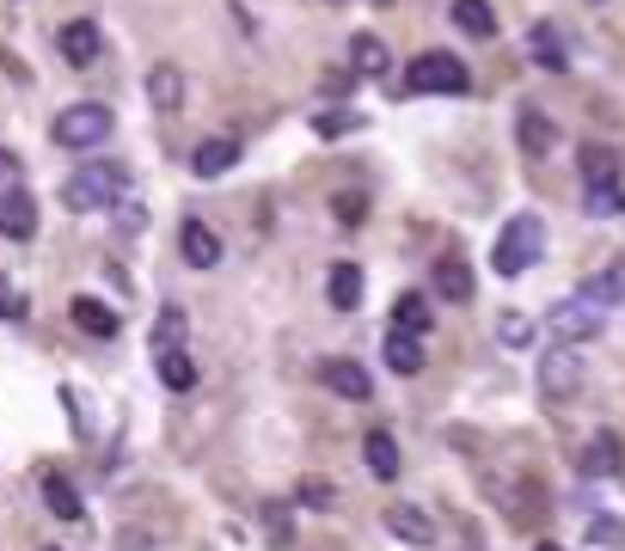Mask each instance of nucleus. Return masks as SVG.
I'll use <instances>...</instances> for the list:
<instances>
[{
	"label": "nucleus",
	"instance_id": "nucleus-1",
	"mask_svg": "<svg viewBox=\"0 0 625 551\" xmlns=\"http://www.w3.org/2000/svg\"><path fill=\"white\" fill-rule=\"evenodd\" d=\"M123 197H129V166H117V159H86V166L62 184V202L74 215H105V209H117Z\"/></svg>",
	"mask_w": 625,
	"mask_h": 551
},
{
	"label": "nucleus",
	"instance_id": "nucleus-2",
	"mask_svg": "<svg viewBox=\"0 0 625 551\" xmlns=\"http://www.w3.org/2000/svg\"><path fill=\"white\" fill-rule=\"evenodd\" d=\"M540 258H545V221L540 215H515V221L497 233V251H491L497 276H528Z\"/></svg>",
	"mask_w": 625,
	"mask_h": 551
},
{
	"label": "nucleus",
	"instance_id": "nucleus-3",
	"mask_svg": "<svg viewBox=\"0 0 625 551\" xmlns=\"http://www.w3.org/2000/svg\"><path fill=\"white\" fill-rule=\"evenodd\" d=\"M111 129H117V117H111V105H67V111H55V123H50V135H55V147H74V154H93V147H105L111 142Z\"/></svg>",
	"mask_w": 625,
	"mask_h": 551
},
{
	"label": "nucleus",
	"instance_id": "nucleus-4",
	"mask_svg": "<svg viewBox=\"0 0 625 551\" xmlns=\"http://www.w3.org/2000/svg\"><path fill=\"white\" fill-rule=\"evenodd\" d=\"M405 86H412V92H448V98H454V92L472 86V74H466L460 55H448V50H424L412 67H405Z\"/></svg>",
	"mask_w": 625,
	"mask_h": 551
},
{
	"label": "nucleus",
	"instance_id": "nucleus-5",
	"mask_svg": "<svg viewBox=\"0 0 625 551\" xmlns=\"http://www.w3.org/2000/svg\"><path fill=\"white\" fill-rule=\"evenodd\" d=\"M540 393L552 398V405L583 393V355H576L571 343H552V350L540 355Z\"/></svg>",
	"mask_w": 625,
	"mask_h": 551
},
{
	"label": "nucleus",
	"instance_id": "nucleus-6",
	"mask_svg": "<svg viewBox=\"0 0 625 551\" xmlns=\"http://www.w3.org/2000/svg\"><path fill=\"white\" fill-rule=\"evenodd\" d=\"M601 306H588V301H559L552 313H545V331H552V343H588V337H601Z\"/></svg>",
	"mask_w": 625,
	"mask_h": 551
},
{
	"label": "nucleus",
	"instance_id": "nucleus-7",
	"mask_svg": "<svg viewBox=\"0 0 625 551\" xmlns=\"http://www.w3.org/2000/svg\"><path fill=\"white\" fill-rule=\"evenodd\" d=\"M576 472L583 478H619L625 472V441L613 429H595L583 441V454H576Z\"/></svg>",
	"mask_w": 625,
	"mask_h": 551
},
{
	"label": "nucleus",
	"instance_id": "nucleus-8",
	"mask_svg": "<svg viewBox=\"0 0 625 551\" xmlns=\"http://www.w3.org/2000/svg\"><path fill=\"white\" fill-rule=\"evenodd\" d=\"M55 50H62L67 67H93L98 50H105V31H98L93 19H67V25L55 31Z\"/></svg>",
	"mask_w": 625,
	"mask_h": 551
},
{
	"label": "nucleus",
	"instance_id": "nucleus-9",
	"mask_svg": "<svg viewBox=\"0 0 625 551\" xmlns=\"http://www.w3.org/2000/svg\"><path fill=\"white\" fill-rule=\"evenodd\" d=\"M178 251H185L190 270H215V263H221V233H215L209 221H197V215H185V227H178Z\"/></svg>",
	"mask_w": 625,
	"mask_h": 551
},
{
	"label": "nucleus",
	"instance_id": "nucleus-10",
	"mask_svg": "<svg viewBox=\"0 0 625 551\" xmlns=\"http://www.w3.org/2000/svg\"><path fill=\"white\" fill-rule=\"evenodd\" d=\"M386 533L405 539V545H436V514L417 509V502H386Z\"/></svg>",
	"mask_w": 625,
	"mask_h": 551
},
{
	"label": "nucleus",
	"instance_id": "nucleus-11",
	"mask_svg": "<svg viewBox=\"0 0 625 551\" xmlns=\"http://www.w3.org/2000/svg\"><path fill=\"white\" fill-rule=\"evenodd\" d=\"M320 381L332 386L337 398H350V405H368V393H374L368 367H362V362H350V355H332V362L320 367Z\"/></svg>",
	"mask_w": 625,
	"mask_h": 551
},
{
	"label": "nucleus",
	"instance_id": "nucleus-12",
	"mask_svg": "<svg viewBox=\"0 0 625 551\" xmlns=\"http://www.w3.org/2000/svg\"><path fill=\"white\" fill-rule=\"evenodd\" d=\"M515 142H521L528 159H545L552 147H559V129H552V117H545L540 105H521L515 111Z\"/></svg>",
	"mask_w": 625,
	"mask_h": 551
},
{
	"label": "nucleus",
	"instance_id": "nucleus-13",
	"mask_svg": "<svg viewBox=\"0 0 625 551\" xmlns=\"http://www.w3.org/2000/svg\"><path fill=\"white\" fill-rule=\"evenodd\" d=\"M38 490H43V509H50L55 521H81V490H74V478H67L62 466H43Z\"/></svg>",
	"mask_w": 625,
	"mask_h": 551
},
{
	"label": "nucleus",
	"instance_id": "nucleus-14",
	"mask_svg": "<svg viewBox=\"0 0 625 551\" xmlns=\"http://www.w3.org/2000/svg\"><path fill=\"white\" fill-rule=\"evenodd\" d=\"M38 233V202H31V190H0V239H31Z\"/></svg>",
	"mask_w": 625,
	"mask_h": 551
},
{
	"label": "nucleus",
	"instance_id": "nucleus-15",
	"mask_svg": "<svg viewBox=\"0 0 625 551\" xmlns=\"http://www.w3.org/2000/svg\"><path fill=\"white\" fill-rule=\"evenodd\" d=\"M67 319H74V325L86 331V337H98V343H111L123 331V319L111 313L105 301H93V294H74V301H67Z\"/></svg>",
	"mask_w": 625,
	"mask_h": 551
},
{
	"label": "nucleus",
	"instance_id": "nucleus-16",
	"mask_svg": "<svg viewBox=\"0 0 625 551\" xmlns=\"http://www.w3.org/2000/svg\"><path fill=\"white\" fill-rule=\"evenodd\" d=\"M147 105L154 111H185V67L178 62H154L147 67Z\"/></svg>",
	"mask_w": 625,
	"mask_h": 551
},
{
	"label": "nucleus",
	"instance_id": "nucleus-17",
	"mask_svg": "<svg viewBox=\"0 0 625 551\" xmlns=\"http://www.w3.org/2000/svg\"><path fill=\"white\" fill-rule=\"evenodd\" d=\"M472 263L466 258H436V301H448V306H466L472 301Z\"/></svg>",
	"mask_w": 625,
	"mask_h": 551
},
{
	"label": "nucleus",
	"instance_id": "nucleus-18",
	"mask_svg": "<svg viewBox=\"0 0 625 551\" xmlns=\"http://www.w3.org/2000/svg\"><path fill=\"white\" fill-rule=\"evenodd\" d=\"M233 159H240V142H233V135H209V142L190 147V171H197V178H221Z\"/></svg>",
	"mask_w": 625,
	"mask_h": 551
},
{
	"label": "nucleus",
	"instance_id": "nucleus-19",
	"mask_svg": "<svg viewBox=\"0 0 625 551\" xmlns=\"http://www.w3.org/2000/svg\"><path fill=\"white\" fill-rule=\"evenodd\" d=\"M528 55H533V67H545V74H564V67H571V50H564V38L552 25L528 31Z\"/></svg>",
	"mask_w": 625,
	"mask_h": 551
},
{
	"label": "nucleus",
	"instance_id": "nucleus-20",
	"mask_svg": "<svg viewBox=\"0 0 625 551\" xmlns=\"http://www.w3.org/2000/svg\"><path fill=\"white\" fill-rule=\"evenodd\" d=\"M325 301H332L337 313H356L362 306V270L356 263H332V276H325Z\"/></svg>",
	"mask_w": 625,
	"mask_h": 551
},
{
	"label": "nucleus",
	"instance_id": "nucleus-21",
	"mask_svg": "<svg viewBox=\"0 0 625 551\" xmlns=\"http://www.w3.org/2000/svg\"><path fill=\"white\" fill-rule=\"evenodd\" d=\"M154 367H160V386H166V393H190V386H197L190 343H185V350H160V355H154Z\"/></svg>",
	"mask_w": 625,
	"mask_h": 551
},
{
	"label": "nucleus",
	"instance_id": "nucleus-22",
	"mask_svg": "<svg viewBox=\"0 0 625 551\" xmlns=\"http://www.w3.org/2000/svg\"><path fill=\"white\" fill-rule=\"evenodd\" d=\"M381 355H386V367H393V374H424V337H405V331H386Z\"/></svg>",
	"mask_w": 625,
	"mask_h": 551
},
{
	"label": "nucleus",
	"instance_id": "nucleus-23",
	"mask_svg": "<svg viewBox=\"0 0 625 551\" xmlns=\"http://www.w3.org/2000/svg\"><path fill=\"white\" fill-rule=\"evenodd\" d=\"M362 459H368V472L386 478V485L399 478V441H393L386 429H368V441H362Z\"/></svg>",
	"mask_w": 625,
	"mask_h": 551
},
{
	"label": "nucleus",
	"instance_id": "nucleus-24",
	"mask_svg": "<svg viewBox=\"0 0 625 551\" xmlns=\"http://www.w3.org/2000/svg\"><path fill=\"white\" fill-rule=\"evenodd\" d=\"M429 319H436V313H429V294H399V301H393V331H405V337H424V331H429Z\"/></svg>",
	"mask_w": 625,
	"mask_h": 551
},
{
	"label": "nucleus",
	"instance_id": "nucleus-25",
	"mask_svg": "<svg viewBox=\"0 0 625 551\" xmlns=\"http://www.w3.org/2000/svg\"><path fill=\"white\" fill-rule=\"evenodd\" d=\"M454 25H460L466 38H497V13H491V0H454Z\"/></svg>",
	"mask_w": 625,
	"mask_h": 551
},
{
	"label": "nucleus",
	"instance_id": "nucleus-26",
	"mask_svg": "<svg viewBox=\"0 0 625 551\" xmlns=\"http://www.w3.org/2000/svg\"><path fill=\"white\" fill-rule=\"evenodd\" d=\"M350 62H356V74H386L393 55H386V43L374 38V31H356V38H350Z\"/></svg>",
	"mask_w": 625,
	"mask_h": 551
},
{
	"label": "nucleus",
	"instance_id": "nucleus-27",
	"mask_svg": "<svg viewBox=\"0 0 625 551\" xmlns=\"http://www.w3.org/2000/svg\"><path fill=\"white\" fill-rule=\"evenodd\" d=\"M185 337H190V319L178 313V306H166V313L154 319V355L160 350H185Z\"/></svg>",
	"mask_w": 625,
	"mask_h": 551
},
{
	"label": "nucleus",
	"instance_id": "nucleus-28",
	"mask_svg": "<svg viewBox=\"0 0 625 551\" xmlns=\"http://www.w3.org/2000/svg\"><path fill=\"white\" fill-rule=\"evenodd\" d=\"M576 301H588V306H613V301H625V276H619V270H601V276H588Z\"/></svg>",
	"mask_w": 625,
	"mask_h": 551
},
{
	"label": "nucleus",
	"instance_id": "nucleus-29",
	"mask_svg": "<svg viewBox=\"0 0 625 551\" xmlns=\"http://www.w3.org/2000/svg\"><path fill=\"white\" fill-rule=\"evenodd\" d=\"M583 184H619V159H613V147H583Z\"/></svg>",
	"mask_w": 625,
	"mask_h": 551
},
{
	"label": "nucleus",
	"instance_id": "nucleus-30",
	"mask_svg": "<svg viewBox=\"0 0 625 551\" xmlns=\"http://www.w3.org/2000/svg\"><path fill=\"white\" fill-rule=\"evenodd\" d=\"M294 497H301L313 514H332L337 509V485H332V478H301V490H294Z\"/></svg>",
	"mask_w": 625,
	"mask_h": 551
},
{
	"label": "nucleus",
	"instance_id": "nucleus-31",
	"mask_svg": "<svg viewBox=\"0 0 625 551\" xmlns=\"http://www.w3.org/2000/svg\"><path fill=\"white\" fill-rule=\"evenodd\" d=\"M588 215H601V221H607V215H625V184H588Z\"/></svg>",
	"mask_w": 625,
	"mask_h": 551
},
{
	"label": "nucleus",
	"instance_id": "nucleus-32",
	"mask_svg": "<svg viewBox=\"0 0 625 551\" xmlns=\"http://www.w3.org/2000/svg\"><path fill=\"white\" fill-rule=\"evenodd\" d=\"M313 129H320V135H350V129H362V117H356V111H320Z\"/></svg>",
	"mask_w": 625,
	"mask_h": 551
},
{
	"label": "nucleus",
	"instance_id": "nucleus-33",
	"mask_svg": "<svg viewBox=\"0 0 625 551\" xmlns=\"http://www.w3.org/2000/svg\"><path fill=\"white\" fill-rule=\"evenodd\" d=\"M25 289H19V282H7V276H0V319H25Z\"/></svg>",
	"mask_w": 625,
	"mask_h": 551
},
{
	"label": "nucleus",
	"instance_id": "nucleus-34",
	"mask_svg": "<svg viewBox=\"0 0 625 551\" xmlns=\"http://www.w3.org/2000/svg\"><path fill=\"white\" fill-rule=\"evenodd\" d=\"M332 209H337V221H344V227H362V215H368V202H362V190H344V197H337Z\"/></svg>",
	"mask_w": 625,
	"mask_h": 551
},
{
	"label": "nucleus",
	"instance_id": "nucleus-35",
	"mask_svg": "<svg viewBox=\"0 0 625 551\" xmlns=\"http://www.w3.org/2000/svg\"><path fill=\"white\" fill-rule=\"evenodd\" d=\"M497 337H503V343H528L533 325H528L521 313H503V319H497Z\"/></svg>",
	"mask_w": 625,
	"mask_h": 551
},
{
	"label": "nucleus",
	"instance_id": "nucleus-36",
	"mask_svg": "<svg viewBox=\"0 0 625 551\" xmlns=\"http://www.w3.org/2000/svg\"><path fill=\"white\" fill-rule=\"evenodd\" d=\"M264 521H270V533H277V539H294V521L282 514V502H270V509H264Z\"/></svg>",
	"mask_w": 625,
	"mask_h": 551
},
{
	"label": "nucleus",
	"instance_id": "nucleus-37",
	"mask_svg": "<svg viewBox=\"0 0 625 551\" xmlns=\"http://www.w3.org/2000/svg\"><path fill=\"white\" fill-rule=\"evenodd\" d=\"M117 209H123V227H129V233H135V227H147V209H142L135 197H123Z\"/></svg>",
	"mask_w": 625,
	"mask_h": 551
},
{
	"label": "nucleus",
	"instance_id": "nucleus-38",
	"mask_svg": "<svg viewBox=\"0 0 625 551\" xmlns=\"http://www.w3.org/2000/svg\"><path fill=\"white\" fill-rule=\"evenodd\" d=\"M19 178V154L13 147H0V184H13Z\"/></svg>",
	"mask_w": 625,
	"mask_h": 551
},
{
	"label": "nucleus",
	"instance_id": "nucleus-39",
	"mask_svg": "<svg viewBox=\"0 0 625 551\" xmlns=\"http://www.w3.org/2000/svg\"><path fill=\"white\" fill-rule=\"evenodd\" d=\"M588 533H595V539H625V527H619V521H595Z\"/></svg>",
	"mask_w": 625,
	"mask_h": 551
},
{
	"label": "nucleus",
	"instance_id": "nucleus-40",
	"mask_svg": "<svg viewBox=\"0 0 625 551\" xmlns=\"http://www.w3.org/2000/svg\"><path fill=\"white\" fill-rule=\"evenodd\" d=\"M540 551H564V545H552V539H545V545H540Z\"/></svg>",
	"mask_w": 625,
	"mask_h": 551
},
{
	"label": "nucleus",
	"instance_id": "nucleus-41",
	"mask_svg": "<svg viewBox=\"0 0 625 551\" xmlns=\"http://www.w3.org/2000/svg\"><path fill=\"white\" fill-rule=\"evenodd\" d=\"M43 551H62V545H43Z\"/></svg>",
	"mask_w": 625,
	"mask_h": 551
},
{
	"label": "nucleus",
	"instance_id": "nucleus-42",
	"mask_svg": "<svg viewBox=\"0 0 625 551\" xmlns=\"http://www.w3.org/2000/svg\"><path fill=\"white\" fill-rule=\"evenodd\" d=\"M374 7H386V0H374Z\"/></svg>",
	"mask_w": 625,
	"mask_h": 551
}]
</instances>
